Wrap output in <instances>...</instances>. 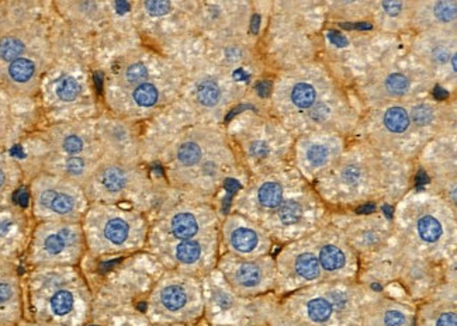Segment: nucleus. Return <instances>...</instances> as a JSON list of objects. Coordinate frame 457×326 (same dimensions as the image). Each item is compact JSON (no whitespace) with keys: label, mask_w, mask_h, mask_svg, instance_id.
<instances>
[{"label":"nucleus","mask_w":457,"mask_h":326,"mask_svg":"<svg viewBox=\"0 0 457 326\" xmlns=\"http://www.w3.org/2000/svg\"><path fill=\"white\" fill-rule=\"evenodd\" d=\"M87 219V239L96 252H116L127 249L137 238V224L129 213L111 207L93 208Z\"/></svg>","instance_id":"obj_1"},{"label":"nucleus","mask_w":457,"mask_h":326,"mask_svg":"<svg viewBox=\"0 0 457 326\" xmlns=\"http://www.w3.org/2000/svg\"><path fill=\"white\" fill-rule=\"evenodd\" d=\"M36 213L56 219H76L85 206L78 183L67 179L43 177L34 186Z\"/></svg>","instance_id":"obj_2"},{"label":"nucleus","mask_w":457,"mask_h":326,"mask_svg":"<svg viewBox=\"0 0 457 326\" xmlns=\"http://www.w3.org/2000/svg\"><path fill=\"white\" fill-rule=\"evenodd\" d=\"M82 242L83 232L76 224H48L37 232L36 259L44 263L74 262L82 250Z\"/></svg>","instance_id":"obj_3"},{"label":"nucleus","mask_w":457,"mask_h":326,"mask_svg":"<svg viewBox=\"0 0 457 326\" xmlns=\"http://www.w3.org/2000/svg\"><path fill=\"white\" fill-rule=\"evenodd\" d=\"M96 195L106 200L121 197L131 187L133 175L118 162H105L97 165L94 173L86 182Z\"/></svg>","instance_id":"obj_4"},{"label":"nucleus","mask_w":457,"mask_h":326,"mask_svg":"<svg viewBox=\"0 0 457 326\" xmlns=\"http://www.w3.org/2000/svg\"><path fill=\"white\" fill-rule=\"evenodd\" d=\"M51 141L54 148L63 155L93 157V155L97 152V140L94 135L89 129L75 124L55 128L51 135Z\"/></svg>","instance_id":"obj_5"},{"label":"nucleus","mask_w":457,"mask_h":326,"mask_svg":"<svg viewBox=\"0 0 457 326\" xmlns=\"http://www.w3.org/2000/svg\"><path fill=\"white\" fill-rule=\"evenodd\" d=\"M191 300V292L183 283H168L158 292V307L168 316L186 315L187 307Z\"/></svg>","instance_id":"obj_6"},{"label":"nucleus","mask_w":457,"mask_h":326,"mask_svg":"<svg viewBox=\"0 0 457 326\" xmlns=\"http://www.w3.org/2000/svg\"><path fill=\"white\" fill-rule=\"evenodd\" d=\"M97 165L99 163L96 162V159L89 157V156H70V155H63L58 156L54 163H52V169L62 177L71 182H87L89 177L94 173Z\"/></svg>","instance_id":"obj_7"},{"label":"nucleus","mask_w":457,"mask_h":326,"mask_svg":"<svg viewBox=\"0 0 457 326\" xmlns=\"http://www.w3.org/2000/svg\"><path fill=\"white\" fill-rule=\"evenodd\" d=\"M231 283L241 291H255L265 283L266 268L259 260H241L228 273Z\"/></svg>","instance_id":"obj_8"},{"label":"nucleus","mask_w":457,"mask_h":326,"mask_svg":"<svg viewBox=\"0 0 457 326\" xmlns=\"http://www.w3.org/2000/svg\"><path fill=\"white\" fill-rule=\"evenodd\" d=\"M410 319L411 315L404 307L380 303L366 311L362 326H410Z\"/></svg>","instance_id":"obj_9"},{"label":"nucleus","mask_w":457,"mask_h":326,"mask_svg":"<svg viewBox=\"0 0 457 326\" xmlns=\"http://www.w3.org/2000/svg\"><path fill=\"white\" fill-rule=\"evenodd\" d=\"M226 242L230 248L240 254H252L260 246V234L253 226L240 222L228 224Z\"/></svg>","instance_id":"obj_10"},{"label":"nucleus","mask_w":457,"mask_h":326,"mask_svg":"<svg viewBox=\"0 0 457 326\" xmlns=\"http://www.w3.org/2000/svg\"><path fill=\"white\" fill-rule=\"evenodd\" d=\"M6 75L10 86L17 90H27L39 76L37 61L30 55H23L8 65Z\"/></svg>","instance_id":"obj_11"},{"label":"nucleus","mask_w":457,"mask_h":326,"mask_svg":"<svg viewBox=\"0 0 457 326\" xmlns=\"http://www.w3.org/2000/svg\"><path fill=\"white\" fill-rule=\"evenodd\" d=\"M335 309L326 296H315L304 304V326H328L335 315Z\"/></svg>","instance_id":"obj_12"},{"label":"nucleus","mask_w":457,"mask_h":326,"mask_svg":"<svg viewBox=\"0 0 457 326\" xmlns=\"http://www.w3.org/2000/svg\"><path fill=\"white\" fill-rule=\"evenodd\" d=\"M19 297L17 281L9 276H0V322H9L16 318Z\"/></svg>","instance_id":"obj_13"},{"label":"nucleus","mask_w":457,"mask_h":326,"mask_svg":"<svg viewBox=\"0 0 457 326\" xmlns=\"http://www.w3.org/2000/svg\"><path fill=\"white\" fill-rule=\"evenodd\" d=\"M318 262L321 270L330 274H335L343 270L348 265V253L345 248L338 245L337 242H325L318 249Z\"/></svg>","instance_id":"obj_14"},{"label":"nucleus","mask_w":457,"mask_h":326,"mask_svg":"<svg viewBox=\"0 0 457 326\" xmlns=\"http://www.w3.org/2000/svg\"><path fill=\"white\" fill-rule=\"evenodd\" d=\"M169 231L179 242L194 239L200 231V221L191 211H178L171 217Z\"/></svg>","instance_id":"obj_15"},{"label":"nucleus","mask_w":457,"mask_h":326,"mask_svg":"<svg viewBox=\"0 0 457 326\" xmlns=\"http://www.w3.org/2000/svg\"><path fill=\"white\" fill-rule=\"evenodd\" d=\"M415 231L421 242L425 245H436L443 238L445 226L435 214L425 213L418 215L415 221Z\"/></svg>","instance_id":"obj_16"},{"label":"nucleus","mask_w":457,"mask_h":326,"mask_svg":"<svg viewBox=\"0 0 457 326\" xmlns=\"http://www.w3.org/2000/svg\"><path fill=\"white\" fill-rule=\"evenodd\" d=\"M293 270L295 274L304 281H315L321 277V266L315 253L304 250L299 253L293 260Z\"/></svg>","instance_id":"obj_17"},{"label":"nucleus","mask_w":457,"mask_h":326,"mask_svg":"<svg viewBox=\"0 0 457 326\" xmlns=\"http://www.w3.org/2000/svg\"><path fill=\"white\" fill-rule=\"evenodd\" d=\"M256 199L260 207L266 210H276L284 200V188L281 183L270 180L259 186L256 191Z\"/></svg>","instance_id":"obj_18"},{"label":"nucleus","mask_w":457,"mask_h":326,"mask_svg":"<svg viewBox=\"0 0 457 326\" xmlns=\"http://www.w3.org/2000/svg\"><path fill=\"white\" fill-rule=\"evenodd\" d=\"M419 326H457L456 308L450 305L429 308L422 314Z\"/></svg>","instance_id":"obj_19"},{"label":"nucleus","mask_w":457,"mask_h":326,"mask_svg":"<svg viewBox=\"0 0 457 326\" xmlns=\"http://www.w3.org/2000/svg\"><path fill=\"white\" fill-rule=\"evenodd\" d=\"M27 41L20 34H5L0 37V63L10 65L25 54Z\"/></svg>","instance_id":"obj_20"},{"label":"nucleus","mask_w":457,"mask_h":326,"mask_svg":"<svg viewBox=\"0 0 457 326\" xmlns=\"http://www.w3.org/2000/svg\"><path fill=\"white\" fill-rule=\"evenodd\" d=\"M75 307V296L71 290L58 288L50 298V309L54 316H68Z\"/></svg>","instance_id":"obj_21"},{"label":"nucleus","mask_w":457,"mask_h":326,"mask_svg":"<svg viewBox=\"0 0 457 326\" xmlns=\"http://www.w3.org/2000/svg\"><path fill=\"white\" fill-rule=\"evenodd\" d=\"M203 256V245L195 241H180L175 248V257L179 263L184 266H191L199 262Z\"/></svg>","instance_id":"obj_22"},{"label":"nucleus","mask_w":457,"mask_h":326,"mask_svg":"<svg viewBox=\"0 0 457 326\" xmlns=\"http://www.w3.org/2000/svg\"><path fill=\"white\" fill-rule=\"evenodd\" d=\"M276 217L284 226L297 225L304 217V207L297 200H286L276 208Z\"/></svg>","instance_id":"obj_23"},{"label":"nucleus","mask_w":457,"mask_h":326,"mask_svg":"<svg viewBox=\"0 0 457 326\" xmlns=\"http://www.w3.org/2000/svg\"><path fill=\"white\" fill-rule=\"evenodd\" d=\"M195 96H198L200 105L206 107H214L221 100V89L215 80L204 79L199 83L198 90H195Z\"/></svg>","instance_id":"obj_24"},{"label":"nucleus","mask_w":457,"mask_h":326,"mask_svg":"<svg viewBox=\"0 0 457 326\" xmlns=\"http://www.w3.org/2000/svg\"><path fill=\"white\" fill-rule=\"evenodd\" d=\"M202 157H203L202 148L199 146V144H195L193 141L183 142L176 152V159L183 168H194L195 165H199Z\"/></svg>","instance_id":"obj_25"},{"label":"nucleus","mask_w":457,"mask_h":326,"mask_svg":"<svg viewBox=\"0 0 457 326\" xmlns=\"http://www.w3.org/2000/svg\"><path fill=\"white\" fill-rule=\"evenodd\" d=\"M384 125L391 133H404L410 127V116L401 107H393L384 114Z\"/></svg>","instance_id":"obj_26"},{"label":"nucleus","mask_w":457,"mask_h":326,"mask_svg":"<svg viewBox=\"0 0 457 326\" xmlns=\"http://www.w3.org/2000/svg\"><path fill=\"white\" fill-rule=\"evenodd\" d=\"M81 83L74 76H63L56 85V96L58 99L63 103H71L78 99L81 94Z\"/></svg>","instance_id":"obj_27"},{"label":"nucleus","mask_w":457,"mask_h":326,"mask_svg":"<svg viewBox=\"0 0 457 326\" xmlns=\"http://www.w3.org/2000/svg\"><path fill=\"white\" fill-rule=\"evenodd\" d=\"M315 89L308 83H299L291 90V102L299 109H308L315 103Z\"/></svg>","instance_id":"obj_28"},{"label":"nucleus","mask_w":457,"mask_h":326,"mask_svg":"<svg viewBox=\"0 0 457 326\" xmlns=\"http://www.w3.org/2000/svg\"><path fill=\"white\" fill-rule=\"evenodd\" d=\"M133 100L140 107H152L159 100V90L152 83H142L133 90Z\"/></svg>","instance_id":"obj_29"},{"label":"nucleus","mask_w":457,"mask_h":326,"mask_svg":"<svg viewBox=\"0 0 457 326\" xmlns=\"http://www.w3.org/2000/svg\"><path fill=\"white\" fill-rule=\"evenodd\" d=\"M148 79V68L142 62H134L128 65L123 74V82L128 86H140Z\"/></svg>","instance_id":"obj_30"},{"label":"nucleus","mask_w":457,"mask_h":326,"mask_svg":"<svg viewBox=\"0 0 457 326\" xmlns=\"http://www.w3.org/2000/svg\"><path fill=\"white\" fill-rule=\"evenodd\" d=\"M385 87L393 94H404L410 89V80L401 74H394L387 78Z\"/></svg>","instance_id":"obj_31"},{"label":"nucleus","mask_w":457,"mask_h":326,"mask_svg":"<svg viewBox=\"0 0 457 326\" xmlns=\"http://www.w3.org/2000/svg\"><path fill=\"white\" fill-rule=\"evenodd\" d=\"M328 156H330L328 149H326L322 145H312L307 151V160L311 163V166H314V168L325 165L326 160H328Z\"/></svg>","instance_id":"obj_32"},{"label":"nucleus","mask_w":457,"mask_h":326,"mask_svg":"<svg viewBox=\"0 0 457 326\" xmlns=\"http://www.w3.org/2000/svg\"><path fill=\"white\" fill-rule=\"evenodd\" d=\"M435 16L439 21L449 23L456 19V12H457V5L456 2H439L435 5Z\"/></svg>","instance_id":"obj_33"},{"label":"nucleus","mask_w":457,"mask_h":326,"mask_svg":"<svg viewBox=\"0 0 457 326\" xmlns=\"http://www.w3.org/2000/svg\"><path fill=\"white\" fill-rule=\"evenodd\" d=\"M411 116H412L414 122L418 124V125H428L434 120V111H432V109L429 106H425V105L416 106L412 110Z\"/></svg>","instance_id":"obj_34"},{"label":"nucleus","mask_w":457,"mask_h":326,"mask_svg":"<svg viewBox=\"0 0 457 326\" xmlns=\"http://www.w3.org/2000/svg\"><path fill=\"white\" fill-rule=\"evenodd\" d=\"M362 177H363V172H362L361 166H357V165H349L342 171V180L348 186H357L362 182Z\"/></svg>","instance_id":"obj_35"},{"label":"nucleus","mask_w":457,"mask_h":326,"mask_svg":"<svg viewBox=\"0 0 457 326\" xmlns=\"http://www.w3.org/2000/svg\"><path fill=\"white\" fill-rule=\"evenodd\" d=\"M145 9L151 16H163L171 12L169 2H147Z\"/></svg>","instance_id":"obj_36"},{"label":"nucleus","mask_w":457,"mask_h":326,"mask_svg":"<svg viewBox=\"0 0 457 326\" xmlns=\"http://www.w3.org/2000/svg\"><path fill=\"white\" fill-rule=\"evenodd\" d=\"M328 113H330V109H328V107H326L325 105H318V106H315V107L312 109V111H311V118H312L314 121H323V120L326 118V116H328Z\"/></svg>","instance_id":"obj_37"},{"label":"nucleus","mask_w":457,"mask_h":326,"mask_svg":"<svg viewBox=\"0 0 457 326\" xmlns=\"http://www.w3.org/2000/svg\"><path fill=\"white\" fill-rule=\"evenodd\" d=\"M272 326H304L295 318H284V316H277L276 319L272 320Z\"/></svg>","instance_id":"obj_38"},{"label":"nucleus","mask_w":457,"mask_h":326,"mask_svg":"<svg viewBox=\"0 0 457 326\" xmlns=\"http://www.w3.org/2000/svg\"><path fill=\"white\" fill-rule=\"evenodd\" d=\"M381 6L385 9V12L390 16H397L401 12V9L404 8V3H401V2H383Z\"/></svg>","instance_id":"obj_39"},{"label":"nucleus","mask_w":457,"mask_h":326,"mask_svg":"<svg viewBox=\"0 0 457 326\" xmlns=\"http://www.w3.org/2000/svg\"><path fill=\"white\" fill-rule=\"evenodd\" d=\"M328 39L337 47H346L348 45V40L342 34H338V32H335V31L328 32Z\"/></svg>","instance_id":"obj_40"},{"label":"nucleus","mask_w":457,"mask_h":326,"mask_svg":"<svg viewBox=\"0 0 457 326\" xmlns=\"http://www.w3.org/2000/svg\"><path fill=\"white\" fill-rule=\"evenodd\" d=\"M251 152L255 157H264L268 153V146H265L264 144H253L251 146Z\"/></svg>","instance_id":"obj_41"},{"label":"nucleus","mask_w":457,"mask_h":326,"mask_svg":"<svg viewBox=\"0 0 457 326\" xmlns=\"http://www.w3.org/2000/svg\"><path fill=\"white\" fill-rule=\"evenodd\" d=\"M434 58H435L436 62L443 63L449 59V52H447L446 48H436L435 52H434Z\"/></svg>","instance_id":"obj_42"},{"label":"nucleus","mask_w":457,"mask_h":326,"mask_svg":"<svg viewBox=\"0 0 457 326\" xmlns=\"http://www.w3.org/2000/svg\"><path fill=\"white\" fill-rule=\"evenodd\" d=\"M8 183V173L3 166V159L2 155H0V188H2Z\"/></svg>","instance_id":"obj_43"},{"label":"nucleus","mask_w":457,"mask_h":326,"mask_svg":"<svg viewBox=\"0 0 457 326\" xmlns=\"http://www.w3.org/2000/svg\"><path fill=\"white\" fill-rule=\"evenodd\" d=\"M256 89H257V93H259L260 96L266 97V96L269 94V91H270V83H269V82H260V83L256 86Z\"/></svg>","instance_id":"obj_44"},{"label":"nucleus","mask_w":457,"mask_h":326,"mask_svg":"<svg viewBox=\"0 0 457 326\" xmlns=\"http://www.w3.org/2000/svg\"><path fill=\"white\" fill-rule=\"evenodd\" d=\"M446 96H447V91H445L443 89L438 87V89L435 90V97H436V99H445Z\"/></svg>","instance_id":"obj_45"},{"label":"nucleus","mask_w":457,"mask_h":326,"mask_svg":"<svg viewBox=\"0 0 457 326\" xmlns=\"http://www.w3.org/2000/svg\"><path fill=\"white\" fill-rule=\"evenodd\" d=\"M259 21H260V19H259L257 16H255V17H253V21H252V30H253V32H257Z\"/></svg>","instance_id":"obj_46"},{"label":"nucleus","mask_w":457,"mask_h":326,"mask_svg":"<svg viewBox=\"0 0 457 326\" xmlns=\"http://www.w3.org/2000/svg\"><path fill=\"white\" fill-rule=\"evenodd\" d=\"M451 67H453V71L457 69V63H456V55L451 56Z\"/></svg>","instance_id":"obj_47"},{"label":"nucleus","mask_w":457,"mask_h":326,"mask_svg":"<svg viewBox=\"0 0 457 326\" xmlns=\"http://www.w3.org/2000/svg\"><path fill=\"white\" fill-rule=\"evenodd\" d=\"M0 114H2V113H0ZM0 128H2V127H0Z\"/></svg>","instance_id":"obj_48"}]
</instances>
